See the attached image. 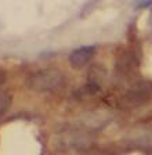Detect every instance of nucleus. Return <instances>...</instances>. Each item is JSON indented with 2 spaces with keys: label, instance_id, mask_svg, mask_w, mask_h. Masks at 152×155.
Here are the masks:
<instances>
[{
  "label": "nucleus",
  "instance_id": "obj_4",
  "mask_svg": "<svg viewBox=\"0 0 152 155\" xmlns=\"http://www.w3.org/2000/svg\"><path fill=\"white\" fill-rule=\"evenodd\" d=\"M95 51H97L95 46H82V47L75 48L68 57L69 64L75 69H80V68L86 67L90 62V60L94 57Z\"/></svg>",
  "mask_w": 152,
  "mask_h": 155
},
{
  "label": "nucleus",
  "instance_id": "obj_7",
  "mask_svg": "<svg viewBox=\"0 0 152 155\" xmlns=\"http://www.w3.org/2000/svg\"><path fill=\"white\" fill-rule=\"evenodd\" d=\"M4 82H6V72H4L3 68L0 67V90H2V86L4 84Z\"/></svg>",
  "mask_w": 152,
  "mask_h": 155
},
{
  "label": "nucleus",
  "instance_id": "obj_6",
  "mask_svg": "<svg viewBox=\"0 0 152 155\" xmlns=\"http://www.w3.org/2000/svg\"><path fill=\"white\" fill-rule=\"evenodd\" d=\"M152 6V0H136L134 2V8L141 10V8H147V7Z\"/></svg>",
  "mask_w": 152,
  "mask_h": 155
},
{
  "label": "nucleus",
  "instance_id": "obj_1",
  "mask_svg": "<svg viewBox=\"0 0 152 155\" xmlns=\"http://www.w3.org/2000/svg\"><path fill=\"white\" fill-rule=\"evenodd\" d=\"M65 82V75L58 68L50 67L33 72L26 79L28 89L35 93H49L58 90Z\"/></svg>",
  "mask_w": 152,
  "mask_h": 155
},
{
  "label": "nucleus",
  "instance_id": "obj_2",
  "mask_svg": "<svg viewBox=\"0 0 152 155\" xmlns=\"http://www.w3.org/2000/svg\"><path fill=\"white\" fill-rule=\"evenodd\" d=\"M152 97V81H140L134 83L122 96L120 105L125 108H137Z\"/></svg>",
  "mask_w": 152,
  "mask_h": 155
},
{
  "label": "nucleus",
  "instance_id": "obj_5",
  "mask_svg": "<svg viewBox=\"0 0 152 155\" xmlns=\"http://www.w3.org/2000/svg\"><path fill=\"white\" fill-rule=\"evenodd\" d=\"M11 100H13V98H11L10 93H7V91H4V90H0V118L10 108Z\"/></svg>",
  "mask_w": 152,
  "mask_h": 155
},
{
  "label": "nucleus",
  "instance_id": "obj_3",
  "mask_svg": "<svg viewBox=\"0 0 152 155\" xmlns=\"http://www.w3.org/2000/svg\"><path fill=\"white\" fill-rule=\"evenodd\" d=\"M123 147L152 154V126H145V127L133 130L125 139Z\"/></svg>",
  "mask_w": 152,
  "mask_h": 155
}]
</instances>
